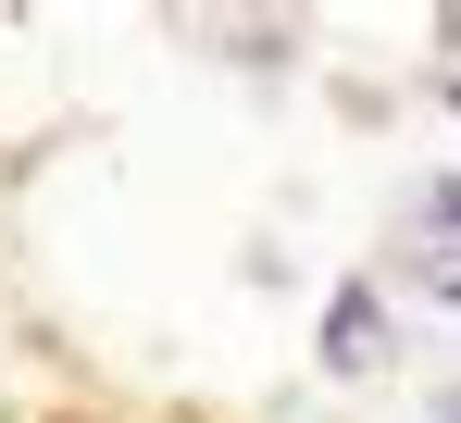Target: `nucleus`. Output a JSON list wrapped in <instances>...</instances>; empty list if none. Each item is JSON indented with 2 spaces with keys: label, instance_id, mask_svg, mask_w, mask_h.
Returning <instances> with one entry per match:
<instances>
[{
  "label": "nucleus",
  "instance_id": "f03ea898",
  "mask_svg": "<svg viewBox=\"0 0 461 423\" xmlns=\"http://www.w3.org/2000/svg\"><path fill=\"white\" fill-rule=\"evenodd\" d=\"M399 224H411V249H461V162H437V175L399 200Z\"/></svg>",
  "mask_w": 461,
  "mask_h": 423
},
{
  "label": "nucleus",
  "instance_id": "f257e3e1",
  "mask_svg": "<svg viewBox=\"0 0 461 423\" xmlns=\"http://www.w3.org/2000/svg\"><path fill=\"white\" fill-rule=\"evenodd\" d=\"M375 361H386V286L349 274L337 311H324V374H375Z\"/></svg>",
  "mask_w": 461,
  "mask_h": 423
},
{
  "label": "nucleus",
  "instance_id": "20e7f679",
  "mask_svg": "<svg viewBox=\"0 0 461 423\" xmlns=\"http://www.w3.org/2000/svg\"><path fill=\"white\" fill-rule=\"evenodd\" d=\"M437 423H461V386H449V399H437Z\"/></svg>",
  "mask_w": 461,
  "mask_h": 423
},
{
  "label": "nucleus",
  "instance_id": "7ed1b4c3",
  "mask_svg": "<svg viewBox=\"0 0 461 423\" xmlns=\"http://www.w3.org/2000/svg\"><path fill=\"white\" fill-rule=\"evenodd\" d=\"M399 286H424V299H461V249H399Z\"/></svg>",
  "mask_w": 461,
  "mask_h": 423
}]
</instances>
